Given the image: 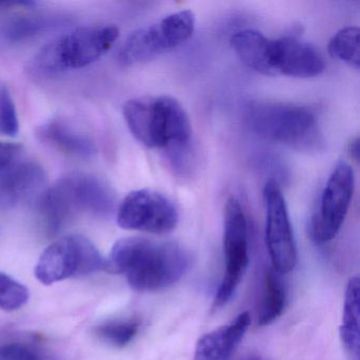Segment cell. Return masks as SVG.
<instances>
[{
    "instance_id": "obj_1",
    "label": "cell",
    "mask_w": 360,
    "mask_h": 360,
    "mask_svg": "<svg viewBox=\"0 0 360 360\" xmlns=\"http://www.w3.org/2000/svg\"><path fill=\"white\" fill-rule=\"evenodd\" d=\"M191 266L188 252L174 243H157L144 238L115 242L106 269L125 276L138 292H155L178 282Z\"/></svg>"
},
{
    "instance_id": "obj_2",
    "label": "cell",
    "mask_w": 360,
    "mask_h": 360,
    "mask_svg": "<svg viewBox=\"0 0 360 360\" xmlns=\"http://www.w3.org/2000/svg\"><path fill=\"white\" fill-rule=\"evenodd\" d=\"M123 115L132 136L148 148L162 149L165 155L191 148V120L172 96L132 98L124 105Z\"/></svg>"
},
{
    "instance_id": "obj_3",
    "label": "cell",
    "mask_w": 360,
    "mask_h": 360,
    "mask_svg": "<svg viewBox=\"0 0 360 360\" xmlns=\"http://www.w3.org/2000/svg\"><path fill=\"white\" fill-rule=\"evenodd\" d=\"M120 31L112 25L82 27L43 46L29 68L39 75H58L85 68L105 56L119 39Z\"/></svg>"
},
{
    "instance_id": "obj_4",
    "label": "cell",
    "mask_w": 360,
    "mask_h": 360,
    "mask_svg": "<svg viewBox=\"0 0 360 360\" xmlns=\"http://www.w3.org/2000/svg\"><path fill=\"white\" fill-rule=\"evenodd\" d=\"M245 122L250 131L263 140L299 150L319 146L317 117L303 105L255 101L246 106Z\"/></svg>"
},
{
    "instance_id": "obj_5",
    "label": "cell",
    "mask_w": 360,
    "mask_h": 360,
    "mask_svg": "<svg viewBox=\"0 0 360 360\" xmlns=\"http://www.w3.org/2000/svg\"><path fill=\"white\" fill-rule=\"evenodd\" d=\"M102 269H106V260L98 248L88 238L72 233L60 238L44 250L34 274L41 283L51 285Z\"/></svg>"
},
{
    "instance_id": "obj_6",
    "label": "cell",
    "mask_w": 360,
    "mask_h": 360,
    "mask_svg": "<svg viewBox=\"0 0 360 360\" xmlns=\"http://www.w3.org/2000/svg\"><path fill=\"white\" fill-rule=\"evenodd\" d=\"M195 26V14L189 10L169 14L128 37L120 48L117 60L123 66H136L153 60L188 41Z\"/></svg>"
},
{
    "instance_id": "obj_7",
    "label": "cell",
    "mask_w": 360,
    "mask_h": 360,
    "mask_svg": "<svg viewBox=\"0 0 360 360\" xmlns=\"http://www.w3.org/2000/svg\"><path fill=\"white\" fill-rule=\"evenodd\" d=\"M58 214L69 221L77 212H87L106 218L115 210L112 188L98 176L86 172H72L45 191Z\"/></svg>"
},
{
    "instance_id": "obj_8",
    "label": "cell",
    "mask_w": 360,
    "mask_h": 360,
    "mask_svg": "<svg viewBox=\"0 0 360 360\" xmlns=\"http://www.w3.org/2000/svg\"><path fill=\"white\" fill-rule=\"evenodd\" d=\"M223 248L225 271L214 297L216 309L231 300L250 263L248 218L241 202L235 197L229 198L225 204Z\"/></svg>"
},
{
    "instance_id": "obj_9",
    "label": "cell",
    "mask_w": 360,
    "mask_h": 360,
    "mask_svg": "<svg viewBox=\"0 0 360 360\" xmlns=\"http://www.w3.org/2000/svg\"><path fill=\"white\" fill-rule=\"evenodd\" d=\"M119 226L127 231L164 235L176 229L179 210L169 198L153 189H139L126 195L117 212Z\"/></svg>"
},
{
    "instance_id": "obj_10",
    "label": "cell",
    "mask_w": 360,
    "mask_h": 360,
    "mask_svg": "<svg viewBox=\"0 0 360 360\" xmlns=\"http://www.w3.org/2000/svg\"><path fill=\"white\" fill-rule=\"evenodd\" d=\"M355 187L353 168L340 163L328 176L320 198L317 212L311 220V235L319 244L332 241L349 212Z\"/></svg>"
},
{
    "instance_id": "obj_11",
    "label": "cell",
    "mask_w": 360,
    "mask_h": 360,
    "mask_svg": "<svg viewBox=\"0 0 360 360\" xmlns=\"http://www.w3.org/2000/svg\"><path fill=\"white\" fill-rule=\"evenodd\" d=\"M265 207V243L274 271L288 274L298 260L296 242L290 224L288 206L281 188L269 181L263 188Z\"/></svg>"
},
{
    "instance_id": "obj_12",
    "label": "cell",
    "mask_w": 360,
    "mask_h": 360,
    "mask_svg": "<svg viewBox=\"0 0 360 360\" xmlns=\"http://www.w3.org/2000/svg\"><path fill=\"white\" fill-rule=\"evenodd\" d=\"M271 75L309 79L326 69L323 56L311 44L295 37L271 39L269 48Z\"/></svg>"
},
{
    "instance_id": "obj_13",
    "label": "cell",
    "mask_w": 360,
    "mask_h": 360,
    "mask_svg": "<svg viewBox=\"0 0 360 360\" xmlns=\"http://www.w3.org/2000/svg\"><path fill=\"white\" fill-rule=\"evenodd\" d=\"M45 183V170L37 162L11 164L0 174V208L11 210L33 199Z\"/></svg>"
},
{
    "instance_id": "obj_14",
    "label": "cell",
    "mask_w": 360,
    "mask_h": 360,
    "mask_svg": "<svg viewBox=\"0 0 360 360\" xmlns=\"http://www.w3.org/2000/svg\"><path fill=\"white\" fill-rule=\"evenodd\" d=\"M250 324L248 311L239 314L233 321L203 335L195 345L193 360H229L239 347Z\"/></svg>"
},
{
    "instance_id": "obj_15",
    "label": "cell",
    "mask_w": 360,
    "mask_h": 360,
    "mask_svg": "<svg viewBox=\"0 0 360 360\" xmlns=\"http://www.w3.org/2000/svg\"><path fill=\"white\" fill-rule=\"evenodd\" d=\"M37 134L41 142L71 157L88 159L96 153V145L91 136L60 117H53L41 124Z\"/></svg>"
},
{
    "instance_id": "obj_16",
    "label": "cell",
    "mask_w": 360,
    "mask_h": 360,
    "mask_svg": "<svg viewBox=\"0 0 360 360\" xmlns=\"http://www.w3.org/2000/svg\"><path fill=\"white\" fill-rule=\"evenodd\" d=\"M231 45L240 60L256 72L271 75L269 45L271 39L252 29H244L231 35Z\"/></svg>"
},
{
    "instance_id": "obj_17",
    "label": "cell",
    "mask_w": 360,
    "mask_h": 360,
    "mask_svg": "<svg viewBox=\"0 0 360 360\" xmlns=\"http://www.w3.org/2000/svg\"><path fill=\"white\" fill-rule=\"evenodd\" d=\"M359 278H351L345 290L342 321L339 333L345 349L356 357L359 355Z\"/></svg>"
},
{
    "instance_id": "obj_18",
    "label": "cell",
    "mask_w": 360,
    "mask_h": 360,
    "mask_svg": "<svg viewBox=\"0 0 360 360\" xmlns=\"http://www.w3.org/2000/svg\"><path fill=\"white\" fill-rule=\"evenodd\" d=\"M280 274L269 269L265 274L264 290L258 313V324L269 326L283 313L286 292L279 277Z\"/></svg>"
},
{
    "instance_id": "obj_19",
    "label": "cell",
    "mask_w": 360,
    "mask_h": 360,
    "mask_svg": "<svg viewBox=\"0 0 360 360\" xmlns=\"http://www.w3.org/2000/svg\"><path fill=\"white\" fill-rule=\"evenodd\" d=\"M68 24L60 16H27L18 18L8 26L6 37L11 41H24L51 32Z\"/></svg>"
},
{
    "instance_id": "obj_20",
    "label": "cell",
    "mask_w": 360,
    "mask_h": 360,
    "mask_svg": "<svg viewBox=\"0 0 360 360\" xmlns=\"http://www.w3.org/2000/svg\"><path fill=\"white\" fill-rule=\"evenodd\" d=\"M359 34L357 27H345L337 31L328 41V53L353 68H359Z\"/></svg>"
},
{
    "instance_id": "obj_21",
    "label": "cell",
    "mask_w": 360,
    "mask_h": 360,
    "mask_svg": "<svg viewBox=\"0 0 360 360\" xmlns=\"http://www.w3.org/2000/svg\"><path fill=\"white\" fill-rule=\"evenodd\" d=\"M138 319L112 320L101 324L96 328V334L105 342L115 347H124L129 345L140 330Z\"/></svg>"
},
{
    "instance_id": "obj_22",
    "label": "cell",
    "mask_w": 360,
    "mask_h": 360,
    "mask_svg": "<svg viewBox=\"0 0 360 360\" xmlns=\"http://www.w3.org/2000/svg\"><path fill=\"white\" fill-rule=\"evenodd\" d=\"M30 298L28 288L7 274L0 273V309L13 311L22 309Z\"/></svg>"
},
{
    "instance_id": "obj_23",
    "label": "cell",
    "mask_w": 360,
    "mask_h": 360,
    "mask_svg": "<svg viewBox=\"0 0 360 360\" xmlns=\"http://www.w3.org/2000/svg\"><path fill=\"white\" fill-rule=\"evenodd\" d=\"M20 121L13 96L7 84L0 82V136H15Z\"/></svg>"
},
{
    "instance_id": "obj_24",
    "label": "cell",
    "mask_w": 360,
    "mask_h": 360,
    "mask_svg": "<svg viewBox=\"0 0 360 360\" xmlns=\"http://www.w3.org/2000/svg\"><path fill=\"white\" fill-rule=\"evenodd\" d=\"M0 360H52L41 349L26 342H9L0 345Z\"/></svg>"
},
{
    "instance_id": "obj_25",
    "label": "cell",
    "mask_w": 360,
    "mask_h": 360,
    "mask_svg": "<svg viewBox=\"0 0 360 360\" xmlns=\"http://www.w3.org/2000/svg\"><path fill=\"white\" fill-rule=\"evenodd\" d=\"M20 151V146L16 143L0 141V170L6 169L11 165Z\"/></svg>"
},
{
    "instance_id": "obj_26",
    "label": "cell",
    "mask_w": 360,
    "mask_h": 360,
    "mask_svg": "<svg viewBox=\"0 0 360 360\" xmlns=\"http://www.w3.org/2000/svg\"><path fill=\"white\" fill-rule=\"evenodd\" d=\"M35 5H37V4L32 3V1H0V11H3V10L13 9V8H29Z\"/></svg>"
},
{
    "instance_id": "obj_27",
    "label": "cell",
    "mask_w": 360,
    "mask_h": 360,
    "mask_svg": "<svg viewBox=\"0 0 360 360\" xmlns=\"http://www.w3.org/2000/svg\"><path fill=\"white\" fill-rule=\"evenodd\" d=\"M347 151H349V157L352 159L358 161V155H359V140H358V138L351 141L349 146H347Z\"/></svg>"
},
{
    "instance_id": "obj_28",
    "label": "cell",
    "mask_w": 360,
    "mask_h": 360,
    "mask_svg": "<svg viewBox=\"0 0 360 360\" xmlns=\"http://www.w3.org/2000/svg\"><path fill=\"white\" fill-rule=\"evenodd\" d=\"M241 360H264L263 358L258 357V356H248V357L243 358Z\"/></svg>"
}]
</instances>
